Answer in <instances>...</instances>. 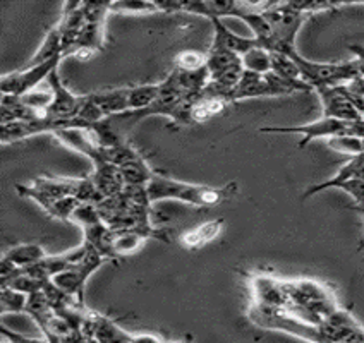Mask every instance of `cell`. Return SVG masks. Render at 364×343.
<instances>
[{
    "label": "cell",
    "mask_w": 364,
    "mask_h": 343,
    "mask_svg": "<svg viewBox=\"0 0 364 343\" xmlns=\"http://www.w3.org/2000/svg\"><path fill=\"white\" fill-rule=\"evenodd\" d=\"M247 320L255 326H258V328L289 333L308 343H323L321 326L304 323V321L297 320V317H294L292 314L284 311V309H272L251 303L250 309H247Z\"/></svg>",
    "instance_id": "3957f363"
},
{
    "label": "cell",
    "mask_w": 364,
    "mask_h": 343,
    "mask_svg": "<svg viewBox=\"0 0 364 343\" xmlns=\"http://www.w3.org/2000/svg\"><path fill=\"white\" fill-rule=\"evenodd\" d=\"M210 21H212L213 31H215L212 47L237 53V55H241V57L244 55V53L250 52L251 48L259 47L258 41H256L255 38H246V36H241V35H237V33L230 31L229 28L222 23V19L212 18Z\"/></svg>",
    "instance_id": "5bb4252c"
},
{
    "label": "cell",
    "mask_w": 364,
    "mask_h": 343,
    "mask_svg": "<svg viewBox=\"0 0 364 343\" xmlns=\"http://www.w3.org/2000/svg\"><path fill=\"white\" fill-rule=\"evenodd\" d=\"M146 192L150 202L179 201L191 205L194 208H213V206L230 200L237 192V185H235V182H230L222 187H212V185L189 184V182L153 173Z\"/></svg>",
    "instance_id": "6da1fadb"
},
{
    "label": "cell",
    "mask_w": 364,
    "mask_h": 343,
    "mask_svg": "<svg viewBox=\"0 0 364 343\" xmlns=\"http://www.w3.org/2000/svg\"><path fill=\"white\" fill-rule=\"evenodd\" d=\"M225 220L223 218H217V220H210L201 223V225L194 227L191 230H186L184 234L179 235V244L184 249L194 251L201 249V247L208 246L210 242H213L218 235L222 234Z\"/></svg>",
    "instance_id": "9a60e30c"
},
{
    "label": "cell",
    "mask_w": 364,
    "mask_h": 343,
    "mask_svg": "<svg viewBox=\"0 0 364 343\" xmlns=\"http://www.w3.org/2000/svg\"><path fill=\"white\" fill-rule=\"evenodd\" d=\"M62 59L64 57H57V59L45 62V64L33 65V67L24 65L19 71L4 74L2 81H0V91H2V94H11V97H23V94L30 93V91L38 88L41 81H47L48 76L59 69Z\"/></svg>",
    "instance_id": "ba28073f"
},
{
    "label": "cell",
    "mask_w": 364,
    "mask_h": 343,
    "mask_svg": "<svg viewBox=\"0 0 364 343\" xmlns=\"http://www.w3.org/2000/svg\"><path fill=\"white\" fill-rule=\"evenodd\" d=\"M320 97L321 107H323V117L337 119L344 122L361 121L363 115L346 97L342 86H333V88H316L314 89Z\"/></svg>",
    "instance_id": "7c38bea8"
},
{
    "label": "cell",
    "mask_w": 364,
    "mask_h": 343,
    "mask_svg": "<svg viewBox=\"0 0 364 343\" xmlns=\"http://www.w3.org/2000/svg\"><path fill=\"white\" fill-rule=\"evenodd\" d=\"M21 103L24 107H28L30 110L38 111V114H47V110L50 109L52 102H53V94L52 91H43V89H33L30 93L23 94L19 97Z\"/></svg>",
    "instance_id": "44dd1931"
},
{
    "label": "cell",
    "mask_w": 364,
    "mask_h": 343,
    "mask_svg": "<svg viewBox=\"0 0 364 343\" xmlns=\"http://www.w3.org/2000/svg\"><path fill=\"white\" fill-rule=\"evenodd\" d=\"M326 144H328L333 151L346 153V155H350L353 158L354 156L364 155V139L358 138V136H337V138L328 139Z\"/></svg>",
    "instance_id": "ffe728a7"
},
{
    "label": "cell",
    "mask_w": 364,
    "mask_h": 343,
    "mask_svg": "<svg viewBox=\"0 0 364 343\" xmlns=\"http://www.w3.org/2000/svg\"><path fill=\"white\" fill-rule=\"evenodd\" d=\"M48 86L53 94V102L50 109L47 110V115L52 119H60V121H71V119H77L80 111L85 105V97H76L68 89L60 80L59 69L53 71L48 76Z\"/></svg>",
    "instance_id": "9c48e42d"
},
{
    "label": "cell",
    "mask_w": 364,
    "mask_h": 343,
    "mask_svg": "<svg viewBox=\"0 0 364 343\" xmlns=\"http://www.w3.org/2000/svg\"><path fill=\"white\" fill-rule=\"evenodd\" d=\"M206 67V53L186 50L181 52L176 59V69L181 71H198Z\"/></svg>",
    "instance_id": "7402d4cb"
},
{
    "label": "cell",
    "mask_w": 364,
    "mask_h": 343,
    "mask_svg": "<svg viewBox=\"0 0 364 343\" xmlns=\"http://www.w3.org/2000/svg\"><path fill=\"white\" fill-rule=\"evenodd\" d=\"M272 72L275 76H279L280 80L292 82V85H306V82L301 80V72L297 69L296 62L291 55L287 53H279L272 52Z\"/></svg>",
    "instance_id": "e0dca14e"
},
{
    "label": "cell",
    "mask_w": 364,
    "mask_h": 343,
    "mask_svg": "<svg viewBox=\"0 0 364 343\" xmlns=\"http://www.w3.org/2000/svg\"><path fill=\"white\" fill-rule=\"evenodd\" d=\"M90 98L97 103L105 117L131 111V86L97 91V93H91Z\"/></svg>",
    "instance_id": "2e32d148"
},
{
    "label": "cell",
    "mask_w": 364,
    "mask_h": 343,
    "mask_svg": "<svg viewBox=\"0 0 364 343\" xmlns=\"http://www.w3.org/2000/svg\"><path fill=\"white\" fill-rule=\"evenodd\" d=\"M86 23L82 31L77 36L76 43L69 48L64 57L74 55L80 60L93 59L95 53L100 52L105 45V26L109 16L110 4L102 2H85Z\"/></svg>",
    "instance_id": "277c9868"
},
{
    "label": "cell",
    "mask_w": 364,
    "mask_h": 343,
    "mask_svg": "<svg viewBox=\"0 0 364 343\" xmlns=\"http://www.w3.org/2000/svg\"><path fill=\"white\" fill-rule=\"evenodd\" d=\"M297 69L301 72V80L306 85L311 86L313 91L316 88H333V86L349 85L350 81L364 76V64L359 59L350 62H313L299 55L297 50L289 52Z\"/></svg>",
    "instance_id": "7a4b0ae2"
},
{
    "label": "cell",
    "mask_w": 364,
    "mask_h": 343,
    "mask_svg": "<svg viewBox=\"0 0 364 343\" xmlns=\"http://www.w3.org/2000/svg\"><path fill=\"white\" fill-rule=\"evenodd\" d=\"M85 246H86V253L80 261L74 263L69 270L60 273V275H57L55 278L52 280V282L55 283L62 292H65L68 295H71L76 300H80L81 304L85 303V287L86 283H88L90 276L107 261L98 251H95L93 247L88 246L86 242Z\"/></svg>",
    "instance_id": "8992f818"
},
{
    "label": "cell",
    "mask_w": 364,
    "mask_h": 343,
    "mask_svg": "<svg viewBox=\"0 0 364 343\" xmlns=\"http://www.w3.org/2000/svg\"><path fill=\"white\" fill-rule=\"evenodd\" d=\"M112 12H129V14H143V12H160L156 2H132V0H127V2H114L110 4Z\"/></svg>",
    "instance_id": "603a6c76"
},
{
    "label": "cell",
    "mask_w": 364,
    "mask_h": 343,
    "mask_svg": "<svg viewBox=\"0 0 364 343\" xmlns=\"http://www.w3.org/2000/svg\"><path fill=\"white\" fill-rule=\"evenodd\" d=\"M45 251L40 244H19L11 247L2 256L0 273H2V287L11 282L16 275L24 268H30L33 264L40 263L45 258Z\"/></svg>",
    "instance_id": "30bf717a"
},
{
    "label": "cell",
    "mask_w": 364,
    "mask_h": 343,
    "mask_svg": "<svg viewBox=\"0 0 364 343\" xmlns=\"http://www.w3.org/2000/svg\"><path fill=\"white\" fill-rule=\"evenodd\" d=\"M2 337L6 343H50L45 338V340H38V338H30V337H24V334L21 333H16V332H11V330H7L6 326L2 325Z\"/></svg>",
    "instance_id": "d4e9b609"
},
{
    "label": "cell",
    "mask_w": 364,
    "mask_h": 343,
    "mask_svg": "<svg viewBox=\"0 0 364 343\" xmlns=\"http://www.w3.org/2000/svg\"><path fill=\"white\" fill-rule=\"evenodd\" d=\"M244 71L256 74L272 72V52L263 47H255L242 55Z\"/></svg>",
    "instance_id": "ac0fdd59"
},
{
    "label": "cell",
    "mask_w": 364,
    "mask_h": 343,
    "mask_svg": "<svg viewBox=\"0 0 364 343\" xmlns=\"http://www.w3.org/2000/svg\"><path fill=\"white\" fill-rule=\"evenodd\" d=\"M28 300H30L28 293L6 287L2 288V295H0V311L2 314H23L28 309Z\"/></svg>",
    "instance_id": "d6986e66"
},
{
    "label": "cell",
    "mask_w": 364,
    "mask_h": 343,
    "mask_svg": "<svg viewBox=\"0 0 364 343\" xmlns=\"http://www.w3.org/2000/svg\"><path fill=\"white\" fill-rule=\"evenodd\" d=\"M250 288L253 300L251 303L272 309H284L287 305V292L284 280L273 278L270 275L250 276Z\"/></svg>",
    "instance_id": "8fae6325"
},
{
    "label": "cell",
    "mask_w": 364,
    "mask_h": 343,
    "mask_svg": "<svg viewBox=\"0 0 364 343\" xmlns=\"http://www.w3.org/2000/svg\"><path fill=\"white\" fill-rule=\"evenodd\" d=\"M90 179L93 182L100 200H109V197L119 196L126 189V182H124L121 168L112 163L95 165V170L90 175Z\"/></svg>",
    "instance_id": "4fadbf2b"
},
{
    "label": "cell",
    "mask_w": 364,
    "mask_h": 343,
    "mask_svg": "<svg viewBox=\"0 0 364 343\" xmlns=\"http://www.w3.org/2000/svg\"><path fill=\"white\" fill-rule=\"evenodd\" d=\"M297 91H313V88L308 85H292V82L280 80L273 72L256 74L244 71L242 80L232 94V102L247 100V98L285 97Z\"/></svg>",
    "instance_id": "5b68a950"
},
{
    "label": "cell",
    "mask_w": 364,
    "mask_h": 343,
    "mask_svg": "<svg viewBox=\"0 0 364 343\" xmlns=\"http://www.w3.org/2000/svg\"><path fill=\"white\" fill-rule=\"evenodd\" d=\"M353 124L354 122H344L337 121V119H328L321 117L318 121L304 124V126H270V127H262L259 132H267V134H297L301 136V141L297 144V148H303L308 143L314 141V139L325 138L326 141L337 136H353Z\"/></svg>",
    "instance_id": "52a82bcc"
},
{
    "label": "cell",
    "mask_w": 364,
    "mask_h": 343,
    "mask_svg": "<svg viewBox=\"0 0 364 343\" xmlns=\"http://www.w3.org/2000/svg\"><path fill=\"white\" fill-rule=\"evenodd\" d=\"M335 189H342L359 205H364V179H349L335 184Z\"/></svg>",
    "instance_id": "cb8c5ba5"
}]
</instances>
